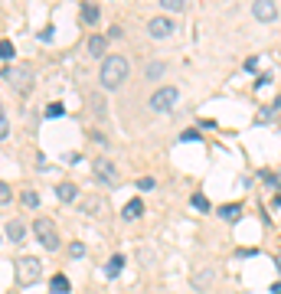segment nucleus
Returning <instances> with one entry per match:
<instances>
[{
    "label": "nucleus",
    "instance_id": "nucleus-24",
    "mask_svg": "<svg viewBox=\"0 0 281 294\" xmlns=\"http://www.w3.org/2000/svg\"><path fill=\"white\" fill-rule=\"evenodd\" d=\"M160 72H164V62H150L147 66V78H157Z\"/></svg>",
    "mask_w": 281,
    "mask_h": 294
},
{
    "label": "nucleus",
    "instance_id": "nucleus-11",
    "mask_svg": "<svg viewBox=\"0 0 281 294\" xmlns=\"http://www.w3.org/2000/svg\"><path fill=\"white\" fill-rule=\"evenodd\" d=\"M49 291H53V294H69L72 285H69V278H66V275H53V281H49Z\"/></svg>",
    "mask_w": 281,
    "mask_h": 294
},
{
    "label": "nucleus",
    "instance_id": "nucleus-31",
    "mask_svg": "<svg viewBox=\"0 0 281 294\" xmlns=\"http://www.w3.org/2000/svg\"><path fill=\"white\" fill-rule=\"evenodd\" d=\"M272 294H281V281H275V285H272Z\"/></svg>",
    "mask_w": 281,
    "mask_h": 294
},
{
    "label": "nucleus",
    "instance_id": "nucleus-2",
    "mask_svg": "<svg viewBox=\"0 0 281 294\" xmlns=\"http://www.w3.org/2000/svg\"><path fill=\"white\" fill-rule=\"evenodd\" d=\"M43 278V262H39L36 255H23L20 262H16V285H36V281Z\"/></svg>",
    "mask_w": 281,
    "mask_h": 294
},
{
    "label": "nucleus",
    "instance_id": "nucleus-27",
    "mask_svg": "<svg viewBox=\"0 0 281 294\" xmlns=\"http://www.w3.org/2000/svg\"><path fill=\"white\" fill-rule=\"evenodd\" d=\"M95 209H105V203L102 200H88L85 203V213H88V216H95Z\"/></svg>",
    "mask_w": 281,
    "mask_h": 294
},
{
    "label": "nucleus",
    "instance_id": "nucleus-23",
    "mask_svg": "<svg viewBox=\"0 0 281 294\" xmlns=\"http://www.w3.org/2000/svg\"><path fill=\"white\" fill-rule=\"evenodd\" d=\"M69 255L72 258H82V255H85V245H82V242H72V245H69Z\"/></svg>",
    "mask_w": 281,
    "mask_h": 294
},
{
    "label": "nucleus",
    "instance_id": "nucleus-9",
    "mask_svg": "<svg viewBox=\"0 0 281 294\" xmlns=\"http://www.w3.org/2000/svg\"><path fill=\"white\" fill-rule=\"evenodd\" d=\"M78 13H82V23L95 26V23H98V16H102V10L95 7V3H82V7H78Z\"/></svg>",
    "mask_w": 281,
    "mask_h": 294
},
{
    "label": "nucleus",
    "instance_id": "nucleus-22",
    "mask_svg": "<svg viewBox=\"0 0 281 294\" xmlns=\"http://www.w3.org/2000/svg\"><path fill=\"white\" fill-rule=\"evenodd\" d=\"M210 281H212V271H203V275H196V278H193V285L196 288H206Z\"/></svg>",
    "mask_w": 281,
    "mask_h": 294
},
{
    "label": "nucleus",
    "instance_id": "nucleus-4",
    "mask_svg": "<svg viewBox=\"0 0 281 294\" xmlns=\"http://www.w3.org/2000/svg\"><path fill=\"white\" fill-rule=\"evenodd\" d=\"M33 235H36V242L46 248V252H56V248H59V232H56V222H53V219L39 216L36 222H33Z\"/></svg>",
    "mask_w": 281,
    "mask_h": 294
},
{
    "label": "nucleus",
    "instance_id": "nucleus-20",
    "mask_svg": "<svg viewBox=\"0 0 281 294\" xmlns=\"http://www.w3.org/2000/svg\"><path fill=\"white\" fill-rule=\"evenodd\" d=\"M190 203H193V206L200 209V213H206V209H210V200H206L203 193H193V200H190Z\"/></svg>",
    "mask_w": 281,
    "mask_h": 294
},
{
    "label": "nucleus",
    "instance_id": "nucleus-15",
    "mask_svg": "<svg viewBox=\"0 0 281 294\" xmlns=\"http://www.w3.org/2000/svg\"><path fill=\"white\" fill-rule=\"evenodd\" d=\"M105 46H108V39H105V36H92V39H88V53H92V56H102Z\"/></svg>",
    "mask_w": 281,
    "mask_h": 294
},
{
    "label": "nucleus",
    "instance_id": "nucleus-26",
    "mask_svg": "<svg viewBox=\"0 0 281 294\" xmlns=\"http://www.w3.org/2000/svg\"><path fill=\"white\" fill-rule=\"evenodd\" d=\"M63 105H59V101H53V105H49V108H46V118H59V115H63Z\"/></svg>",
    "mask_w": 281,
    "mask_h": 294
},
{
    "label": "nucleus",
    "instance_id": "nucleus-6",
    "mask_svg": "<svg viewBox=\"0 0 281 294\" xmlns=\"http://www.w3.org/2000/svg\"><path fill=\"white\" fill-rule=\"evenodd\" d=\"M92 177L102 180L105 186H118V183H121V173H118L115 160H108V157H95V160H92Z\"/></svg>",
    "mask_w": 281,
    "mask_h": 294
},
{
    "label": "nucleus",
    "instance_id": "nucleus-19",
    "mask_svg": "<svg viewBox=\"0 0 281 294\" xmlns=\"http://www.w3.org/2000/svg\"><path fill=\"white\" fill-rule=\"evenodd\" d=\"M160 7H164L167 13H180V10L187 7V0H160Z\"/></svg>",
    "mask_w": 281,
    "mask_h": 294
},
{
    "label": "nucleus",
    "instance_id": "nucleus-10",
    "mask_svg": "<svg viewBox=\"0 0 281 294\" xmlns=\"http://www.w3.org/2000/svg\"><path fill=\"white\" fill-rule=\"evenodd\" d=\"M23 235H26V225L20 222V219H10V222H7V239L10 242H20Z\"/></svg>",
    "mask_w": 281,
    "mask_h": 294
},
{
    "label": "nucleus",
    "instance_id": "nucleus-14",
    "mask_svg": "<svg viewBox=\"0 0 281 294\" xmlns=\"http://www.w3.org/2000/svg\"><path fill=\"white\" fill-rule=\"evenodd\" d=\"M239 213H242V206H239V203H229V206L219 209V216L229 219V222H235V219H239Z\"/></svg>",
    "mask_w": 281,
    "mask_h": 294
},
{
    "label": "nucleus",
    "instance_id": "nucleus-32",
    "mask_svg": "<svg viewBox=\"0 0 281 294\" xmlns=\"http://www.w3.org/2000/svg\"><path fill=\"white\" fill-rule=\"evenodd\" d=\"M275 262H278V271H281V248H278V255H275Z\"/></svg>",
    "mask_w": 281,
    "mask_h": 294
},
{
    "label": "nucleus",
    "instance_id": "nucleus-28",
    "mask_svg": "<svg viewBox=\"0 0 281 294\" xmlns=\"http://www.w3.org/2000/svg\"><path fill=\"white\" fill-rule=\"evenodd\" d=\"M10 200H13V193H10V186L0 180V203H10Z\"/></svg>",
    "mask_w": 281,
    "mask_h": 294
},
{
    "label": "nucleus",
    "instance_id": "nucleus-8",
    "mask_svg": "<svg viewBox=\"0 0 281 294\" xmlns=\"http://www.w3.org/2000/svg\"><path fill=\"white\" fill-rule=\"evenodd\" d=\"M252 13H255V20L268 23V20L278 16V3H272V0H258V3H252Z\"/></svg>",
    "mask_w": 281,
    "mask_h": 294
},
{
    "label": "nucleus",
    "instance_id": "nucleus-30",
    "mask_svg": "<svg viewBox=\"0 0 281 294\" xmlns=\"http://www.w3.org/2000/svg\"><path fill=\"white\" fill-rule=\"evenodd\" d=\"M180 138H183V141H196V138H200V131H183Z\"/></svg>",
    "mask_w": 281,
    "mask_h": 294
},
{
    "label": "nucleus",
    "instance_id": "nucleus-5",
    "mask_svg": "<svg viewBox=\"0 0 281 294\" xmlns=\"http://www.w3.org/2000/svg\"><path fill=\"white\" fill-rule=\"evenodd\" d=\"M177 101H180V92L173 85H164V88H157V92L147 98V108L157 111V115H164V111H170Z\"/></svg>",
    "mask_w": 281,
    "mask_h": 294
},
{
    "label": "nucleus",
    "instance_id": "nucleus-12",
    "mask_svg": "<svg viewBox=\"0 0 281 294\" xmlns=\"http://www.w3.org/2000/svg\"><path fill=\"white\" fill-rule=\"evenodd\" d=\"M121 268H125V255H111L108 265H105V275H108V278H118Z\"/></svg>",
    "mask_w": 281,
    "mask_h": 294
},
{
    "label": "nucleus",
    "instance_id": "nucleus-16",
    "mask_svg": "<svg viewBox=\"0 0 281 294\" xmlns=\"http://www.w3.org/2000/svg\"><path fill=\"white\" fill-rule=\"evenodd\" d=\"M10 138V118H7V108H3V101H0V141Z\"/></svg>",
    "mask_w": 281,
    "mask_h": 294
},
{
    "label": "nucleus",
    "instance_id": "nucleus-21",
    "mask_svg": "<svg viewBox=\"0 0 281 294\" xmlns=\"http://www.w3.org/2000/svg\"><path fill=\"white\" fill-rule=\"evenodd\" d=\"M23 206H30V209H36V206H39V196L33 193V190H23Z\"/></svg>",
    "mask_w": 281,
    "mask_h": 294
},
{
    "label": "nucleus",
    "instance_id": "nucleus-1",
    "mask_svg": "<svg viewBox=\"0 0 281 294\" xmlns=\"http://www.w3.org/2000/svg\"><path fill=\"white\" fill-rule=\"evenodd\" d=\"M128 72H131V62H128V56H105L102 62V72H98V82H102V88H108V92H115V88H121L128 82Z\"/></svg>",
    "mask_w": 281,
    "mask_h": 294
},
{
    "label": "nucleus",
    "instance_id": "nucleus-3",
    "mask_svg": "<svg viewBox=\"0 0 281 294\" xmlns=\"http://www.w3.org/2000/svg\"><path fill=\"white\" fill-rule=\"evenodd\" d=\"M3 75H7L10 88H13L16 95H30V92H33V66L16 62V69H7Z\"/></svg>",
    "mask_w": 281,
    "mask_h": 294
},
{
    "label": "nucleus",
    "instance_id": "nucleus-18",
    "mask_svg": "<svg viewBox=\"0 0 281 294\" xmlns=\"http://www.w3.org/2000/svg\"><path fill=\"white\" fill-rule=\"evenodd\" d=\"M16 56V49H13V43H10V39H0V59L3 62H10Z\"/></svg>",
    "mask_w": 281,
    "mask_h": 294
},
{
    "label": "nucleus",
    "instance_id": "nucleus-13",
    "mask_svg": "<svg viewBox=\"0 0 281 294\" xmlns=\"http://www.w3.org/2000/svg\"><path fill=\"white\" fill-rule=\"evenodd\" d=\"M56 196H59L63 203H72L78 196V190H75V183H59L56 186Z\"/></svg>",
    "mask_w": 281,
    "mask_h": 294
},
{
    "label": "nucleus",
    "instance_id": "nucleus-17",
    "mask_svg": "<svg viewBox=\"0 0 281 294\" xmlns=\"http://www.w3.org/2000/svg\"><path fill=\"white\" fill-rule=\"evenodd\" d=\"M140 213H144V206H140V200H131V203L125 206V213H121V216H125V219H138Z\"/></svg>",
    "mask_w": 281,
    "mask_h": 294
},
{
    "label": "nucleus",
    "instance_id": "nucleus-29",
    "mask_svg": "<svg viewBox=\"0 0 281 294\" xmlns=\"http://www.w3.org/2000/svg\"><path fill=\"white\" fill-rule=\"evenodd\" d=\"M121 33H125V30H121V26H111V30H108V36H105V39H118V36H121Z\"/></svg>",
    "mask_w": 281,
    "mask_h": 294
},
{
    "label": "nucleus",
    "instance_id": "nucleus-25",
    "mask_svg": "<svg viewBox=\"0 0 281 294\" xmlns=\"http://www.w3.org/2000/svg\"><path fill=\"white\" fill-rule=\"evenodd\" d=\"M154 186H157L154 177H140V180H138V190H144V193H147V190H154Z\"/></svg>",
    "mask_w": 281,
    "mask_h": 294
},
{
    "label": "nucleus",
    "instance_id": "nucleus-7",
    "mask_svg": "<svg viewBox=\"0 0 281 294\" xmlns=\"http://www.w3.org/2000/svg\"><path fill=\"white\" fill-rule=\"evenodd\" d=\"M147 33L154 39H167L173 33V20H167V16H154V20H147Z\"/></svg>",
    "mask_w": 281,
    "mask_h": 294
}]
</instances>
